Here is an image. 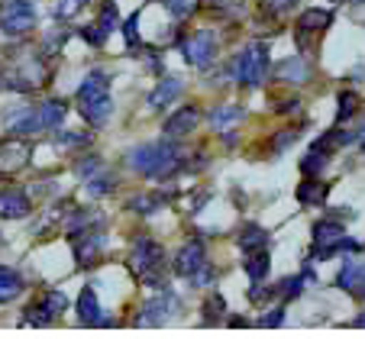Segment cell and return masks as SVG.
<instances>
[{"label":"cell","mask_w":365,"mask_h":339,"mask_svg":"<svg viewBox=\"0 0 365 339\" xmlns=\"http://www.w3.org/2000/svg\"><path fill=\"white\" fill-rule=\"evenodd\" d=\"M84 7V0H56V16L58 20H71V16H78Z\"/></svg>","instance_id":"f546056e"},{"label":"cell","mask_w":365,"mask_h":339,"mask_svg":"<svg viewBox=\"0 0 365 339\" xmlns=\"http://www.w3.org/2000/svg\"><path fill=\"white\" fill-rule=\"evenodd\" d=\"M336 288H343V291L365 288V262H346L343 271L336 275Z\"/></svg>","instance_id":"d6986e66"},{"label":"cell","mask_w":365,"mask_h":339,"mask_svg":"<svg viewBox=\"0 0 365 339\" xmlns=\"http://www.w3.org/2000/svg\"><path fill=\"white\" fill-rule=\"evenodd\" d=\"M265 71H269V46L265 42H249L233 65L236 81L242 88H259L265 81Z\"/></svg>","instance_id":"277c9868"},{"label":"cell","mask_w":365,"mask_h":339,"mask_svg":"<svg viewBox=\"0 0 365 339\" xmlns=\"http://www.w3.org/2000/svg\"><path fill=\"white\" fill-rule=\"evenodd\" d=\"M39 304L46 307V311L52 313V317H56V313H62L65 307H68V298H65V294H58V291H42Z\"/></svg>","instance_id":"484cf974"},{"label":"cell","mask_w":365,"mask_h":339,"mask_svg":"<svg viewBox=\"0 0 365 339\" xmlns=\"http://www.w3.org/2000/svg\"><path fill=\"white\" fill-rule=\"evenodd\" d=\"M78 320L84 326H94L101 323V304H97V294H94V284L81 291V298H78Z\"/></svg>","instance_id":"e0dca14e"},{"label":"cell","mask_w":365,"mask_h":339,"mask_svg":"<svg viewBox=\"0 0 365 339\" xmlns=\"http://www.w3.org/2000/svg\"><path fill=\"white\" fill-rule=\"evenodd\" d=\"M97 26H101L107 36L117 29V10H113V4H107V7L101 10V23H97Z\"/></svg>","instance_id":"836d02e7"},{"label":"cell","mask_w":365,"mask_h":339,"mask_svg":"<svg viewBox=\"0 0 365 339\" xmlns=\"http://www.w3.org/2000/svg\"><path fill=\"white\" fill-rule=\"evenodd\" d=\"M136 23H139V16H136V14H133V16H130V20H126V26H123V33H126V42H130V46H133V48H136V46H139V36H136Z\"/></svg>","instance_id":"8d00e7d4"},{"label":"cell","mask_w":365,"mask_h":339,"mask_svg":"<svg viewBox=\"0 0 365 339\" xmlns=\"http://www.w3.org/2000/svg\"><path fill=\"white\" fill-rule=\"evenodd\" d=\"M36 26L33 0H10L0 7V29L7 36H26Z\"/></svg>","instance_id":"8992f818"},{"label":"cell","mask_w":365,"mask_h":339,"mask_svg":"<svg viewBox=\"0 0 365 339\" xmlns=\"http://www.w3.org/2000/svg\"><path fill=\"white\" fill-rule=\"evenodd\" d=\"M336 104H339L336 117H339V120H349L352 113L359 110V94H356V90H343V94H339V100H336Z\"/></svg>","instance_id":"4316f807"},{"label":"cell","mask_w":365,"mask_h":339,"mask_svg":"<svg viewBox=\"0 0 365 339\" xmlns=\"http://www.w3.org/2000/svg\"><path fill=\"white\" fill-rule=\"evenodd\" d=\"M236 120H242V107L240 104H223V107H217V110L210 113V126H214V130H223V132H227V126L236 123Z\"/></svg>","instance_id":"7402d4cb"},{"label":"cell","mask_w":365,"mask_h":339,"mask_svg":"<svg viewBox=\"0 0 365 339\" xmlns=\"http://www.w3.org/2000/svg\"><path fill=\"white\" fill-rule=\"evenodd\" d=\"M165 7H168V14H172L175 20H187V16L197 10V0H168Z\"/></svg>","instance_id":"f1b7e54d"},{"label":"cell","mask_w":365,"mask_h":339,"mask_svg":"<svg viewBox=\"0 0 365 339\" xmlns=\"http://www.w3.org/2000/svg\"><path fill=\"white\" fill-rule=\"evenodd\" d=\"M282 313H284V311H282V307H275V311H272V313H269V317H265V320H262V326H278V323H282Z\"/></svg>","instance_id":"ab89813d"},{"label":"cell","mask_w":365,"mask_h":339,"mask_svg":"<svg viewBox=\"0 0 365 339\" xmlns=\"http://www.w3.org/2000/svg\"><path fill=\"white\" fill-rule=\"evenodd\" d=\"M204 262H207L204 242L191 239V242H185V246L178 249V256H175V271H178V275H185V278H191Z\"/></svg>","instance_id":"4fadbf2b"},{"label":"cell","mask_w":365,"mask_h":339,"mask_svg":"<svg viewBox=\"0 0 365 339\" xmlns=\"http://www.w3.org/2000/svg\"><path fill=\"white\" fill-rule=\"evenodd\" d=\"M23 291V278H20V271H14V268H4L0 265V304H10V301L16 298Z\"/></svg>","instance_id":"ffe728a7"},{"label":"cell","mask_w":365,"mask_h":339,"mask_svg":"<svg viewBox=\"0 0 365 339\" xmlns=\"http://www.w3.org/2000/svg\"><path fill=\"white\" fill-rule=\"evenodd\" d=\"M71 246H75V262L84 268V265H91L103 252V233L94 226H88V229L71 236Z\"/></svg>","instance_id":"9c48e42d"},{"label":"cell","mask_w":365,"mask_h":339,"mask_svg":"<svg viewBox=\"0 0 365 339\" xmlns=\"http://www.w3.org/2000/svg\"><path fill=\"white\" fill-rule=\"evenodd\" d=\"M197 126H200V110L197 107H191V104L178 107V110L165 120V136L168 139H185V136H191Z\"/></svg>","instance_id":"30bf717a"},{"label":"cell","mask_w":365,"mask_h":339,"mask_svg":"<svg viewBox=\"0 0 365 339\" xmlns=\"http://www.w3.org/2000/svg\"><path fill=\"white\" fill-rule=\"evenodd\" d=\"M33 204H29L26 191H16V187H4L0 191V220H23L29 217Z\"/></svg>","instance_id":"7c38bea8"},{"label":"cell","mask_w":365,"mask_h":339,"mask_svg":"<svg viewBox=\"0 0 365 339\" xmlns=\"http://www.w3.org/2000/svg\"><path fill=\"white\" fill-rule=\"evenodd\" d=\"M181 56H185L187 65H194V68H210L217 58V39L210 29H197L194 36H187V39H181Z\"/></svg>","instance_id":"5b68a950"},{"label":"cell","mask_w":365,"mask_h":339,"mask_svg":"<svg viewBox=\"0 0 365 339\" xmlns=\"http://www.w3.org/2000/svg\"><path fill=\"white\" fill-rule=\"evenodd\" d=\"M58 145H84V142H88V132H81V136H78V132H58Z\"/></svg>","instance_id":"d590c367"},{"label":"cell","mask_w":365,"mask_h":339,"mask_svg":"<svg viewBox=\"0 0 365 339\" xmlns=\"http://www.w3.org/2000/svg\"><path fill=\"white\" fill-rule=\"evenodd\" d=\"M172 311H178V301L172 294H159V298H152L149 304L143 307V317L136 320L139 326H159L172 317Z\"/></svg>","instance_id":"5bb4252c"},{"label":"cell","mask_w":365,"mask_h":339,"mask_svg":"<svg viewBox=\"0 0 365 339\" xmlns=\"http://www.w3.org/2000/svg\"><path fill=\"white\" fill-rule=\"evenodd\" d=\"M327 191H330V184H320V181H304V184L297 187V201H301V204H324L327 201Z\"/></svg>","instance_id":"603a6c76"},{"label":"cell","mask_w":365,"mask_h":339,"mask_svg":"<svg viewBox=\"0 0 365 339\" xmlns=\"http://www.w3.org/2000/svg\"><path fill=\"white\" fill-rule=\"evenodd\" d=\"M4 4H10V0H0V7H4Z\"/></svg>","instance_id":"7bdbcfd3"},{"label":"cell","mask_w":365,"mask_h":339,"mask_svg":"<svg viewBox=\"0 0 365 339\" xmlns=\"http://www.w3.org/2000/svg\"><path fill=\"white\" fill-rule=\"evenodd\" d=\"M113 191V178H88V194L91 197H107V194Z\"/></svg>","instance_id":"4dcf8cb0"},{"label":"cell","mask_w":365,"mask_h":339,"mask_svg":"<svg viewBox=\"0 0 365 339\" xmlns=\"http://www.w3.org/2000/svg\"><path fill=\"white\" fill-rule=\"evenodd\" d=\"M356 326H365V313H362V317H359V320H356Z\"/></svg>","instance_id":"60d3db41"},{"label":"cell","mask_w":365,"mask_h":339,"mask_svg":"<svg viewBox=\"0 0 365 339\" xmlns=\"http://www.w3.org/2000/svg\"><path fill=\"white\" fill-rule=\"evenodd\" d=\"M330 23H333L330 10H314V7L304 10L301 20H297V39H301V36H307V33H324Z\"/></svg>","instance_id":"2e32d148"},{"label":"cell","mask_w":365,"mask_h":339,"mask_svg":"<svg viewBox=\"0 0 365 339\" xmlns=\"http://www.w3.org/2000/svg\"><path fill=\"white\" fill-rule=\"evenodd\" d=\"M165 194H139V197H133L130 201V210H136V214H155L159 207H165Z\"/></svg>","instance_id":"cb8c5ba5"},{"label":"cell","mask_w":365,"mask_h":339,"mask_svg":"<svg viewBox=\"0 0 365 339\" xmlns=\"http://www.w3.org/2000/svg\"><path fill=\"white\" fill-rule=\"evenodd\" d=\"M294 139H297V132H294V130H284L282 136L275 139V152H282V149H288V145L294 142Z\"/></svg>","instance_id":"f35d334b"},{"label":"cell","mask_w":365,"mask_h":339,"mask_svg":"<svg viewBox=\"0 0 365 339\" xmlns=\"http://www.w3.org/2000/svg\"><path fill=\"white\" fill-rule=\"evenodd\" d=\"M278 81H288V84H304L307 81V75H310V68H307V62H304L301 56L297 58H288V62H282L278 65Z\"/></svg>","instance_id":"ac0fdd59"},{"label":"cell","mask_w":365,"mask_h":339,"mask_svg":"<svg viewBox=\"0 0 365 339\" xmlns=\"http://www.w3.org/2000/svg\"><path fill=\"white\" fill-rule=\"evenodd\" d=\"M29 142L20 136H10L0 142V174H16L29 165Z\"/></svg>","instance_id":"52a82bcc"},{"label":"cell","mask_w":365,"mask_h":339,"mask_svg":"<svg viewBox=\"0 0 365 339\" xmlns=\"http://www.w3.org/2000/svg\"><path fill=\"white\" fill-rule=\"evenodd\" d=\"M204 313H207V320H210V323H217V320H220V313H227V304H223L220 294H210V298H207Z\"/></svg>","instance_id":"1f68e13d"},{"label":"cell","mask_w":365,"mask_h":339,"mask_svg":"<svg viewBox=\"0 0 365 339\" xmlns=\"http://www.w3.org/2000/svg\"><path fill=\"white\" fill-rule=\"evenodd\" d=\"M23 323H26V326H48V323H52V313H48L42 304H33V307H26Z\"/></svg>","instance_id":"83f0119b"},{"label":"cell","mask_w":365,"mask_h":339,"mask_svg":"<svg viewBox=\"0 0 365 339\" xmlns=\"http://www.w3.org/2000/svg\"><path fill=\"white\" fill-rule=\"evenodd\" d=\"M269 268H272V259H269V252H265V246H262V249H255V252H249V259H246V275L252 278L255 284L265 281Z\"/></svg>","instance_id":"44dd1931"},{"label":"cell","mask_w":365,"mask_h":339,"mask_svg":"<svg viewBox=\"0 0 365 339\" xmlns=\"http://www.w3.org/2000/svg\"><path fill=\"white\" fill-rule=\"evenodd\" d=\"M343 239H346V233H343V226H339L336 220L314 223V249H317L314 256H317V259H330L333 252H339Z\"/></svg>","instance_id":"ba28073f"},{"label":"cell","mask_w":365,"mask_h":339,"mask_svg":"<svg viewBox=\"0 0 365 339\" xmlns=\"http://www.w3.org/2000/svg\"><path fill=\"white\" fill-rule=\"evenodd\" d=\"M130 168L145 178H168L181 168V149L165 139V142H145L130 152Z\"/></svg>","instance_id":"6da1fadb"},{"label":"cell","mask_w":365,"mask_h":339,"mask_svg":"<svg viewBox=\"0 0 365 339\" xmlns=\"http://www.w3.org/2000/svg\"><path fill=\"white\" fill-rule=\"evenodd\" d=\"M130 271L139 278V281L152 284V288H162V268H165V249H162L159 242L152 239H136V246H133L130 252Z\"/></svg>","instance_id":"3957f363"},{"label":"cell","mask_w":365,"mask_h":339,"mask_svg":"<svg viewBox=\"0 0 365 339\" xmlns=\"http://www.w3.org/2000/svg\"><path fill=\"white\" fill-rule=\"evenodd\" d=\"M214 278H217V271L210 268V262H204L197 271L191 275V281H194V288H207V284H214Z\"/></svg>","instance_id":"d6a6232c"},{"label":"cell","mask_w":365,"mask_h":339,"mask_svg":"<svg viewBox=\"0 0 365 339\" xmlns=\"http://www.w3.org/2000/svg\"><path fill=\"white\" fill-rule=\"evenodd\" d=\"M181 90H185L181 78L168 75V78H162V81L152 88V94H149V100H145V104H149L152 110H165L172 100H178V97H181Z\"/></svg>","instance_id":"9a60e30c"},{"label":"cell","mask_w":365,"mask_h":339,"mask_svg":"<svg viewBox=\"0 0 365 339\" xmlns=\"http://www.w3.org/2000/svg\"><path fill=\"white\" fill-rule=\"evenodd\" d=\"M336 4H356V0H336Z\"/></svg>","instance_id":"b9f144b4"},{"label":"cell","mask_w":365,"mask_h":339,"mask_svg":"<svg viewBox=\"0 0 365 339\" xmlns=\"http://www.w3.org/2000/svg\"><path fill=\"white\" fill-rule=\"evenodd\" d=\"M0 242H4V233H0Z\"/></svg>","instance_id":"ee69618b"},{"label":"cell","mask_w":365,"mask_h":339,"mask_svg":"<svg viewBox=\"0 0 365 339\" xmlns=\"http://www.w3.org/2000/svg\"><path fill=\"white\" fill-rule=\"evenodd\" d=\"M68 113V104L65 100H42L39 107H33V130H58Z\"/></svg>","instance_id":"8fae6325"},{"label":"cell","mask_w":365,"mask_h":339,"mask_svg":"<svg viewBox=\"0 0 365 339\" xmlns=\"http://www.w3.org/2000/svg\"><path fill=\"white\" fill-rule=\"evenodd\" d=\"M78 110L88 123L101 126L110 120L113 113V97H110V75L103 68H94L78 88Z\"/></svg>","instance_id":"7a4b0ae2"},{"label":"cell","mask_w":365,"mask_h":339,"mask_svg":"<svg viewBox=\"0 0 365 339\" xmlns=\"http://www.w3.org/2000/svg\"><path fill=\"white\" fill-rule=\"evenodd\" d=\"M304 291V278H284L282 284H278V294H282V298H297V294H301Z\"/></svg>","instance_id":"e575fe53"},{"label":"cell","mask_w":365,"mask_h":339,"mask_svg":"<svg viewBox=\"0 0 365 339\" xmlns=\"http://www.w3.org/2000/svg\"><path fill=\"white\" fill-rule=\"evenodd\" d=\"M265 239H269V233H265L262 226H246L242 229V236H240V249L242 252H255V249H262L265 246Z\"/></svg>","instance_id":"d4e9b609"},{"label":"cell","mask_w":365,"mask_h":339,"mask_svg":"<svg viewBox=\"0 0 365 339\" xmlns=\"http://www.w3.org/2000/svg\"><path fill=\"white\" fill-rule=\"evenodd\" d=\"M81 36H84L88 42H94V46H101V42L107 39V33H103L101 26H84V29H81Z\"/></svg>","instance_id":"74e56055"}]
</instances>
